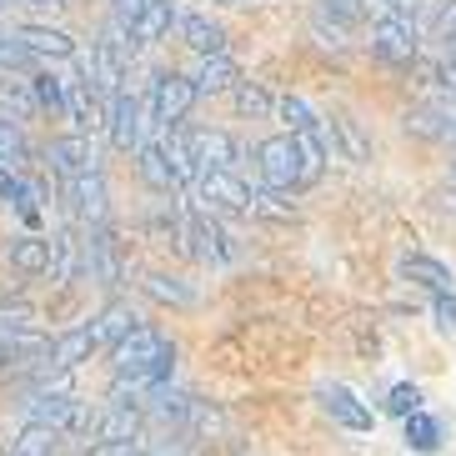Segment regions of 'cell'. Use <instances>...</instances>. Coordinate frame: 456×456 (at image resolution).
<instances>
[{
    "label": "cell",
    "mask_w": 456,
    "mask_h": 456,
    "mask_svg": "<svg viewBox=\"0 0 456 456\" xmlns=\"http://www.w3.org/2000/svg\"><path fill=\"white\" fill-rule=\"evenodd\" d=\"M151 411L166 416V421H186V416H191V396H186V391H171V387H156V391H151Z\"/></svg>",
    "instance_id": "obj_34"
},
{
    "label": "cell",
    "mask_w": 456,
    "mask_h": 456,
    "mask_svg": "<svg viewBox=\"0 0 456 456\" xmlns=\"http://www.w3.org/2000/svg\"><path fill=\"white\" fill-rule=\"evenodd\" d=\"M427 30H431V41H452L456 36V0H436V5H431Z\"/></svg>",
    "instance_id": "obj_35"
},
{
    "label": "cell",
    "mask_w": 456,
    "mask_h": 456,
    "mask_svg": "<svg viewBox=\"0 0 456 456\" xmlns=\"http://www.w3.org/2000/svg\"><path fill=\"white\" fill-rule=\"evenodd\" d=\"M436 322L456 326V296H436Z\"/></svg>",
    "instance_id": "obj_38"
},
{
    "label": "cell",
    "mask_w": 456,
    "mask_h": 456,
    "mask_svg": "<svg viewBox=\"0 0 456 456\" xmlns=\"http://www.w3.org/2000/svg\"><path fill=\"white\" fill-rule=\"evenodd\" d=\"M141 402H110L106 411L95 416V442L101 446H126V442H135L141 436Z\"/></svg>",
    "instance_id": "obj_9"
},
{
    "label": "cell",
    "mask_w": 456,
    "mask_h": 456,
    "mask_svg": "<svg viewBox=\"0 0 456 456\" xmlns=\"http://www.w3.org/2000/svg\"><path fill=\"white\" fill-rule=\"evenodd\" d=\"M316 402H322V411L331 416L336 427H346V431H371V406H362L346 387H336V381H331V387L316 391Z\"/></svg>",
    "instance_id": "obj_12"
},
{
    "label": "cell",
    "mask_w": 456,
    "mask_h": 456,
    "mask_svg": "<svg viewBox=\"0 0 456 456\" xmlns=\"http://www.w3.org/2000/svg\"><path fill=\"white\" fill-rule=\"evenodd\" d=\"M171 20H175V0H146V5L135 11V20L126 26V36H131L135 51H146V45H156L166 30H171Z\"/></svg>",
    "instance_id": "obj_13"
},
{
    "label": "cell",
    "mask_w": 456,
    "mask_h": 456,
    "mask_svg": "<svg viewBox=\"0 0 456 456\" xmlns=\"http://www.w3.org/2000/svg\"><path fill=\"white\" fill-rule=\"evenodd\" d=\"M326 121H331V126H322V131L331 135V151H341V161H351V166L371 161V135L351 121V116H341V110H336V116H326Z\"/></svg>",
    "instance_id": "obj_15"
},
{
    "label": "cell",
    "mask_w": 456,
    "mask_h": 456,
    "mask_svg": "<svg viewBox=\"0 0 456 456\" xmlns=\"http://www.w3.org/2000/svg\"><path fill=\"white\" fill-rule=\"evenodd\" d=\"M387 411H391V416H411V411H421V391H416L411 381L391 387V391H387Z\"/></svg>",
    "instance_id": "obj_36"
},
{
    "label": "cell",
    "mask_w": 456,
    "mask_h": 456,
    "mask_svg": "<svg viewBox=\"0 0 456 456\" xmlns=\"http://www.w3.org/2000/svg\"><path fill=\"white\" fill-rule=\"evenodd\" d=\"M236 81H241V66H236L226 51L201 55V61H196V70H191V86H196V95H221V91H231Z\"/></svg>",
    "instance_id": "obj_16"
},
{
    "label": "cell",
    "mask_w": 456,
    "mask_h": 456,
    "mask_svg": "<svg viewBox=\"0 0 456 456\" xmlns=\"http://www.w3.org/2000/svg\"><path fill=\"white\" fill-rule=\"evenodd\" d=\"M186 151L196 161V171H231L236 156H241L226 131H186Z\"/></svg>",
    "instance_id": "obj_10"
},
{
    "label": "cell",
    "mask_w": 456,
    "mask_h": 456,
    "mask_svg": "<svg viewBox=\"0 0 456 456\" xmlns=\"http://www.w3.org/2000/svg\"><path fill=\"white\" fill-rule=\"evenodd\" d=\"M45 161H51L55 175H86L95 171V151H91V135H55L51 146H45Z\"/></svg>",
    "instance_id": "obj_11"
},
{
    "label": "cell",
    "mask_w": 456,
    "mask_h": 456,
    "mask_svg": "<svg viewBox=\"0 0 456 456\" xmlns=\"http://www.w3.org/2000/svg\"><path fill=\"white\" fill-rule=\"evenodd\" d=\"M45 246H51V261H45L51 281H70L81 271V241H76V231H55V236H45Z\"/></svg>",
    "instance_id": "obj_21"
},
{
    "label": "cell",
    "mask_w": 456,
    "mask_h": 456,
    "mask_svg": "<svg viewBox=\"0 0 456 456\" xmlns=\"http://www.w3.org/2000/svg\"><path fill=\"white\" fill-rule=\"evenodd\" d=\"M146 296H156V301H166V306H196V291H191L181 276H166V271H151L146 281Z\"/></svg>",
    "instance_id": "obj_27"
},
{
    "label": "cell",
    "mask_w": 456,
    "mask_h": 456,
    "mask_svg": "<svg viewBox=\"0 0 456 456\" xmlns=\"http://www.w3.org/2000/svg\"><path fill=\"white\" fill-rule=\"evenodd\" d=\"M0 371H5V346H0Z\"/></svg>",
    "instance_id": "obj_44"
},
{
    "label": "cell",
    "mask_w": 456,
    "mask_h": 456,
    "mask_svg": "<svg viewBox=\"0 0 456 456\" xmlns=\"http://www.w3.org/2000/svg\"><path fill=\"white\" fill-rule=\"evenodd\" d=\"M81 271L95 286H106V291L121 281V246H116L110 226H91V236L81 241Z\"/></svg>",
    "instance_id": "obj_6"
},
{
    "label": "cell",
    "mask_w": 456,
    "mask_h": 456,
    "mask_svg": "<svg viewBox=\"0 0 456 456\" xmlns=\"http://www.w3.org/2000/svg\"><path fill=\"white\" fill-rule=\"evenodd\" d=\"M161 156H166V166H171V181H175V191L196 181V161H191V151H186V131H181V126H171V131H166V141H161Z\"/></svg>",
    "instance_id": "obj_23"
},
{
    "label": "cell",
    "mask_w": 456,
    "mask_h": 456,
    "mask_svg": "<svg viewBox=\"0 0 456 456\" xmlns=\"http://www.w3.org/2000/svg\"><path fill=\"white\" fill-rule=\"evenodd\" d=\"M427 5V0H387V11H396V15H416Z\"/></svg>",
    "instance_id": "obj_41"
},
{
    "label": "cell",
    "mask_w": 456,
    "mask_h": 456,
    "mask_svg": "<svg viewBox=\"0 0 456 456\" xmlns=\"http://www.w3.org/2000/svg\"><path fill=\"white\" fill-rule=\"evenodd\" d=\"M26 61H36V55H30L26 51V45H20V41H15V36H5V30H0V66H26Z\"/></svg>",
    "instance_id": "obj_37"
},
{
    "label": "cell",
    "mask_w": 456,
    "mask_h": 456,
    "mask_svg": "<svg viewBox=\"0 0 456 456\" xmlns=\"http://www.w3.org/2000/svg\"><path fill=\"white\" fill-rule=\"evenodd\" d=\"M191 106H196V86H191V76H181V70H156V81H151V116H156V126H181L191 116Z\"/></svg>",
    "instance_id": "obj_5"
},
{
    "label": "cell",
    "mask_w": 456,
    "mask_h": 456,
    "mask_svg": "<svg viewBox=\"0 0 456 456\" xmlns=\"http://www.w3.org/2000/svg\"><path fill=\"white\" fill-rule=\"evenodd\" d=\"M131 326H135V311L126 306V301H110V306L91 322V341H95V346H116Z\"/></svg>",
    "instance_id": "obj_22"
},
{
    "label": "cell",
    "mask_w": 456,
    "mask_h": 456,
    "mask_svg": "<svg viewBox=\"0 0 456 456\" xmlns=\"http://www.w3.org/2000/svg\"><path fill=\"white\" fill-rule=\"evenodd\" d=\"M20 161H26V131H20L15 116H0V166L15 171Z\"/></svg>",
    "instance_id": "obj_31"
},
{
    "label": "cell",
    "mask_w": 456,
    "mask_h": 456,
    "mask_svg": "<svg viewBox=\"0 0 456 456\" xmlns=\"http://www.w3.org/2000/svg\"><path fill=\"white\" fill-rule=\"evenodd\" d=\"M231 91H236V110H241V116H251V121L271 116V106H276V101H271V91L261 81H236Z\"/></svg>",
    "instance_id": "obj_30"
},
{
    "label": "cell",
    "mask_w": 456,
    "mask_h": 456,
    "mask_svg": "<svg viewBox=\"0 0 456 456\" xmlns=\"http://www.w3.org/2000/svg\"><path fill=\"white\" fill-rule=\"evenodd\" d=\"M70 411H76V402H70V391H66V387H36V396L26 402L30 427H51V431H61V427L70 421Z\"/></svg>",
    "instance_id": "obj_14"
},
{
    "label": "cell",
    "mask_w": 456,
    "mask_h": 456,
    "mask_svg": "<svg viewBox=\"0 0 456 456\" xmlns=\"http://www.w3.org/2000/svg\"><path fill=\"white\" fill-rule=\"evenodd\" d=\"M366 11H371L366 0H322V20H331V26L341 30V36L362 26V20H366Z\"/></svg>",
    "instance_id": "obj_29"
},
{
    "label": "cell",
    "mask_w": 456,
    "mask_h": 456,
    "mask_svg": "<svg viewBox=\"0 0 456 456\" xmlns=\"http://www.w3.org/2000/svg\"><path fill=\"white\" fill-rule=\"evenodd\" d=\"M106 131H110V146L116 151H135L141 146V131H146V106L131 91H116L110 95V110H106Z\"/></svg>",
    "instance_id": "obj_8"
},
{
    "label": "cell",
    "mask_w": 456,
    "mask_h": 456,
    "mask_svg": "<svg viewBox=\"0 0 456 456\" xmlns=\"http://www.w3.org/2000/svg\"><path fill=\"white\" fill-rule=\"evenodd\" d=\"M141 456H196V452H191V442H161L156 452H141Z\"/></svg>",
    "instance_id": "obj_40"
},
{
    "label": "cell",
    "mask_w": 456,
    "mask_h": 456,
    "mask_svg": "<svg viewBox=\"0 0 456 456\" xmlns=\"http://www.w3.org/2000/svg\"><path fill=\"white\" fill-rule=\"evenodd\" d=\"M175 20H181V41H186L196 55H216V51H226V30L216 26L211 15L186 11V15H175Z\"/></svg>",
    "instance_id": "obj_17"
},
{
    "label": "cell",
    "mask_w": 456,
    "mask_h": 456,
    "mask_svg": "<svg viewBox=\"0 0 456 456\" xmlns=\"http://www.w3.org/2000/svg\"><path fill=\"white\" fill-rule=\"evenodd\" d=\"M196 206L211 216H251V186L236 171H196Z\"/></svg>",
    "instance_id": "obj_2"
},
{
    "label": "cell",
    "mask_w": 456,
    "mask_h": 456,
    "mask_svg": "<svg viewBox=\"0 0 456 456\" xmlns=\"http://www.w3.org/2000/svg\"><path fill=\"white\" fill-rule=\"evenodd\" d=\"M95 351V341H91V326H76V331H66V336H55L51 341V351H45V362H51V371H76V366L86 362Z\"/></svg>",
    "instance_id": "obj_19"
},
{
    "label": "cell",
    "mask_w": 456,
    "mask_h": 456,
    "mask_svg": "<svg viewBox=\"0 0 456 456\" xmlns=\"http://www.w3.org/2000/svg\"><path fill=\"white\" fill-rule=\"evenodd\" d=\"M55 442H61V431H51V427H26L20 436H15L11 456H55Z\"/></svg>",
    "instance_id": "obj_32"
},
{
    "label": "cell",
    "mask_w": 456,
    "mask_h": 456,
    "mask_svg": "<svg viewBox=\"0 0 456 456\" xmlns=\"http://www.w3.org/2000/svg\"><path fill=\"white\" fill-rule=\"evenodd\" d=\"M276 116H281L286 121V135H322V116H316V110L306 106V101H301V95H281V101H276Z\"/></svg>",
    "instance_id": "obj_24"
},
{
    "label": "cell",
    "mask_w": 456,
    "mask_h": 456,
    "mask_svg": "<svg viewBox=\"0 0 456 456\" xmlns=\"http://www.w3.org/2000/svg\"><path fill=\"white\" fill-rule=\"evenodd\" d=\"M181 231H186V246H191V256H196V261H211V266H221V261H231V256H236L226 226H221L211 211H201V206H186V216H181Z\"/></svg>",
    "instance_id": "obj_4"
},
{
    "label": "cell",
    "mask_w": 456,
    "mask_h": 456,
    "mask_svg": "<svg viewBox=\"0 0 456 456\" xmlns=\"http://www.w3.org/2000/svg\"><path fill=\"white\" fill-rule=\"evenodd\" d=\"M110 456H141L135 446H110Z\"/></svg>",
    "instance_id": "obj_43"
},
{
    "label": "cell",
    "mask_w": 456,
    "mask_h": 456,
    "mask_svg": "<svg viewBox=\"0 0 456 456\" xmlns=\"http://www.w3.org/2000/svg\"><path fill=\"white\" fill-rule=\"evenodd\" d=\"M15 41L26 45L30 55H45V61H70L76 55V41H70L66 30H51V26H20Z\"/></svg>",
    "instance_id": "obj_18"
},
{
    "label": "cell",
    "mask_w": 456,
    "mask_h": 456,
    "mask_svg": "<svg viewBox=\"0 0 456 456\" xmlns=\"http://www.w3.org/2000/svg\"><path fill=\"white\" fill-rule=\"evenodd\" d=\"M402 271L411 276V281H421L431 296H452V271L442 266V261H431V256H406Z\"/></svg>",
    "instance_id": "obj_26"
},
{
    "label": "cell",
    "mask_w": 456,
    "mask_h": 456,
    "mask_svg": "<svg viewBox=\"0 0 456 456\" xmlns=\"http://www.w3.org/2000/svg\"><path fill=\"white\" fill-rule=\"evenodd\" d=\"M256 171L266 191H301V141L296 135H266L256 146Z\"/></svg>",
    "instance_id": "obj_1"
},
{
    "label": "cell",
    "mask_w": 456,
    "mask_h": 456,
    "mask_svg": "<svg viewBox=\"0 0 456 456\" xmlns=\"http://www.w3.org/2000/svg\"><path fill=\"white\" fill-rule=\"evenodd\" d=\"M66 201H70V216H76V221H86V226H106V211H110L106 175L101 171L70 175L66 181Z\"/></svg>",
    "instance_id": "obj_7"
},
{
    "label": "cell",
    "mask_w": 456,
    "mask_h": 456,
    "mask_svg": "<svg viewBox=\"0 0 456 456\" xmlns=\"http://www.w3.org/2000/svg\"><path fill=\"white\" fill-rule=\"evenodd\" d=\"M402 421H406V446H411V452H436V446H442V421H436V416L411 411V416H402Z\"/></svg>",
    "instance_id": "obj_28"
},
{
    "label": "cell",
    "mask_w": 456,
    "mask_h": 456,
    "mask_svg": "<svg viewBox=\"0 0 456 456\" xmlns=\"http://www.w3.org/2000/svg\"><path fill=\"white\" fill-rule=\"evenodd\" d=\"M30 95H36V106L41 110L66 116V81H61V76H36V81H30Z\"/></svg>",
    "instance_id": "obj_33"
},
{
    "label": "cell",
    "mask_w": 456,
    "mask_h": 456,
    "mask_svg": "<svg viewBox=\"0 0 456 456\" xmlns=\"http://www.w3.org/2000/svg\"><path fill=\"white\" fill-rule=\"evenodd\" d=\"M135 171H141V181H146L156 196H171L175 191L171 166H166V156H161V141H141V146H135Z\"/></svg>",
    "instance_id": "obj_20"
},
{
    "label": "cell",
    "mask_w": 456,
    "mask_h": 456,
    "mask_svg": "<svg viewBox=\"0 0 456 456\" xmlns=\"http://www.w3.org/2000/svg\"><path fill=\"white\" fill-rule=\"evenodd\" d=\"M371 51H376V61H387V66H411L416 55H421V26H416L411 15L387 11L371 26Z\"/></svg>",
    "instance_id": "obj_3"
},
{
    "label": "cell",
    "mask_w": 456,
    "mask_h": 456,
    "mask_svg": "<svg viewBox=\"0 0 456 456\" xmlns=\"http://www.w3.org/2000/svg\"><path fill=\"white\" fill-rule=\"evenodd\" d=\"M26 5H41V11H61V5H70V0H26Z\"/></svg>",
    "instance_id": "obj_42"
},
{
    "label": "cell",
    "mask_w": 456,
    "mask_h": 456,
    "mask_svg": "<svg viewBox=\"0 0 456 456\" xmlns=\"http://www.w3.org/2000/svg\"><path fill=\"white\" fill-rule=\"evenodd\" d=\"M110 5H116V20H121V26H131V20H135V11H141L146 0H110Z\"/></svg>",
    "instance_id": "obj_39"
},
{
    "label": "cell",
    "mask_w": 456,
    "mask_h": 456,
    "mask_svg": "<svg viewBox=\"0 0 456 456\" xmlns=\"http://www.w3.org/2000/svg\"><path fill=\"white\" fill-rule=\"evenodd\" d=\"M45 261H51V246H45V236H15L11 241V266L26 271V276H45Z\"/></svg>",
    "instance_id": "obj_25"
}]
</instances>
